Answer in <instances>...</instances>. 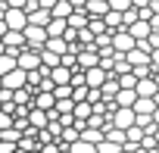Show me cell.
<instances>
[{"mask_svg": "<svg viewBox=\"0 0 159 153\" xmlns=\"http://www.w3.org/2000/svg\"><path fill=\"white\" fill-rule=\"evenodd\" d=\"M109 125H116V128H122V131H131V128L137 125V113H134V109H112V113H109Z\"/></svg>", "mask_w": 159, "mask_h": 153, "instance_id": "cell-1", "label": "cell"}, {"mask_svg": "<svg viewBox=\"0 0 159 153\" xmlns=\"http://www.w3.org/2000/svg\"><path fill=\"white\" fill-rule=\"evenodd\" d=\"M134 47H137V41H134V35H131V31H125V28H122V31H116V35H112V50H116V53L128 56Z\"/></svg>", "mask_w": 159, "mask_h": 153, "instance_id": "cell-2", "label": "cell"}, {"mask_svg": "<svg viewBox=\"0 0 159 153\" xmlns=\"http://www.w3.org/2000/svg\"><path fill=\"white\" fill-rule=\"evenodd\" d=\"M41 66H44V59H41V53H38V50H31V47H28V50H22V53H19V69H22V72H38Z\"/></svg>", "mask_w": 159, "mask_h": 153, "instance_id": "cell-3", "label": "cell"}, {"mask_svg": "<svg viewBox=\"0 0 159 153\" xmlns=\"http://www.w3.org/2000/svg\"><path fill=\"white\" fill-rule=\"evenodd\" d=\"M31 22H28V13L25 10H7V28L10 31H25Z\"/></svg>", "mask_w": 159, "mask_h": 153, "instance_id": "cell-4", "label": "cell"}, {"mask_svg": "<svg viewBox=\"0 0 159 153\" xmlns=\"http://www.w3.org/2000/svg\"><path fill=\"white\" fill-rule=\"evenodd\" d=\"M3 88L7 91H22V88H28V72H22V69H16V72H10L7 78H3Z\"/></svg>", "mask_w": 159, "mask_h": 153, "instance_id": "cell-5", "label": "cell"}, {"mask_svg": "<svg viewBox=\"0 0 159 153\" xmlns=\"http://www.w3.org/2000/svg\"><path fill=\"white\" fill-rule=\"evenodd\" d=\"M109 13H112L109 0H91V3H88V16L91 19H106Z\"/></svg>", "mask_w": 159, "mask_h": 153, "instance_id": "cell-6", "label": "cell"}, {"mask_svg": "<svg viewBox=\"0 0 159 153\" xmlns=\"http://www.w3.org/2000/svg\"><path fill=\"white\" fill-rule=\"evenodd\" d=\"M106 141L116 144V147H128V131H122L116 125H106Z\"/></svg>", "mask_w": 159, "mask_h": 153, "instance_id": "cell-7", "label": "cell"}, {"mask_svg": "<svg viewBox=\"0 0 159 153\" xmlns=\"http://www.w3.org/2000/svg\"><path fill=\"white\" fill-rule=\"evenodd\" d=\"M75 16V10H72V3H69V0H59V3L53 7V19H62V22H69Z\"/></svg>", "mask_w": 159, "mask_h": 153, "instance_id": "cell-8", "label": "cell"}, {"mask_svg": "<svg viewBox=\"0 0 159 153\" xmlns=\"http://www.w3.org/2000/svg\"><path fill=\"white\" fill-rule=\"evenodd\" d=\"M34 109H44V113L56 109V97H53V94H38V97H34Z\"/></svg>", "mask_w": 159, "mask_h": 153, "instance_id": "cell-9", "label": "cell"}, {"mask_svg": "<svg viewBox=\"0 0 159 153\" xmlns=\"http://www.w3.org/2000/svg\"><path fill=\"white\" fill-rule=\"evenodd\" d=\"M47 50H50V53H56V56H66V53H69V41H66V38H50Z\"/></svg>", "mask_w": 159, "mask_h": 153, "instance_id": "cell-10", "label": "cell"}, {"mask_svg": "<svg viewBox=\"0 0 159 153\" xmlns=\"http://www.w3.org/2000/svg\"><path fill=\"white\" fill-rule=\"evenodd\" d=\"M156 109H159V106H156V100H143V97H140V100H137V106H134V113H137V116H156Z\"/></svg>", "mask_w": 159, "mask_h": 153, "instance_id": "cell-11", "label": "cell"}, {"mask_svg": "<svg viewBox=\"0 0 159 153\" xmlns=\"http://www.w3.org/2000/svg\"><path fill=\"white\" fill-rule=\"evenodd\" d=\"M94 116V103H78L75 106V122H91Z\"/></svg>", "mask_w": 159, "mask_h": 153, "instance_id": "cell-12", "label": "cell"}, {"mask_svg": "<svg viewBox=\"0 0 159 153\" xmlns=\"http://www.w3.org/2000/svg\"><path fill=\"white\" fill-rule=\"evenodd\" d=\"M66 31H69V22H62V19H53L50 28H47L50 38H66Z\"/></svg>", "mask_w": 159, "mask_h": 153, "instance_id": "cell-13", "label": "cell"}, {"mask_svg": "<svg viewBox=\"0 0 159 153\" xmlns=\"http://www.w3.org/2000/svg\"><path fill=\"white\" fill-rule=\"evenodd\" d=\"M22 137H25V134H22V131H16V125H13V128H7V131H0V141H7V144H16V147L22 144Z\"/></svg>", "mask_w": 159, "mask_h": 153, "instance_id": "cell-14", "label": "cell"}, {"mask_svg": "<svg viewBox=\"0 0 159 153\" xmlns=\"http://www.w3.org/2000/svg\"><path fill=\"white\" fill-rule=\"evenodd\" d=\"M109 7H112L116 13H128V10L134 7V0H109Z\"/></svg>", "mask_w": 159, "mask_h": 153, "instance_id": "cell-15", "label": "cell"}, {"mask_svg": "<svg viewBox=\"0 0 159 153\" xmlns=\"http://www.w3.org/2000/svg\"><path fill=\"white\" fill-rule=\"evenodd\" d=\"M88 28H91V31H94V35H97V38H100V35H106V31H109V28H106V22H103V19H91V25H88Z\"/></svg>", "mask_w": 159, "mask_h": 153, "instance_id": "cell-16", "label": "cell"}, {"mask_svg": "<svg viewBox=\"0 0 159 153\" xmlns=\"http://www.w3.org/2000/svg\"><path fill=\"white\" fill-rule=\"evenodd\" d=\"M16 125V119L10 116V113H3V109H0V131H7V128H13Z\"/></svg>", "mask_w": 159, "mask_h": 153, "instance_id": "cell-17", "label": "cell"}, {"mask_svg": "<svg viewBox=\"0 0 159 153\" xmlns=\"http://www.w3.org/2000/svg\"><path fill=\"white\" fill-rule=\"evenodd\" d=\"M97 150H100V153H122L125 147H116V144H109V141H103V144H100Z\"/></svg>", "mask_w": 159, "mask_h": 153, "instance_id": "cell-18", "label": "cell"}, {"mask_svg": "<svg viewBox=\"0 0 159 153\" xmlns=\"http://www.w3.org/2000/svg\"><path fill=\"white\" fill-rule=\"evenodd\" d=\"M10 10H28V0H7Z\"/></svg>", "mask_w": 159, "mask_h": 153, "instance_id": "cell-19", "label": "cell"}, {"mask_svg": "<svg viewBox=\"0 0 159 153\" xmlns=\"http://www.w3.org/2000/svg\"><path fill=\"white\" fill-rule=\"evenodd\" d=\"M19 147L16 144H7V141H0V153H16Z\"/></svg>", "mask_w": 159, "mask_h": 153, "instance_id": "cell-20", "label": "cell"}, {"mask_svg": "<svg viewBox=\"0 0 159 153\" xmlns=\"http://www.w3.org/2000/svg\"><path fill=\"white\" fill-rule=\"evenodd\" d=\"M150 3H153V0H134V10H147Z\"/></svg>", "mask_w": 159, "mask_h": 153, "instance_id": "cell-21", "label": "cell"}, {"mask_svg": "<svg viewBox=\"0 0 159 153\" xmlns=\"http://www.w3.org/2000/svg\"><path fill=\"white\" fill-rule=\"evenodd\" d=\"M150 25H153V31H159V13L153 16V22H150Z\"/></svg>", "mask_w": 159, "mask_h": 153, "instance_id": "cell-22", "label": "cell"}, {"mask_svg": "<svg viewBox=\"0 0 159 153\" xmlns=\"http://www.w3.org/2000/svg\"><path fill=\"white\" fill-rule=\"evenodd\" d=\"M153 69H156V72H159V50H156V53H153Z\"/></svg>", "mask_w": 159, "mask_h": 153, "instance_id": "cell-23", "label": "cell"}, {"mask_svg": "<svg viewBox=\"0 0 159 153\" xmlns=\"http://www.w3.org/2000/svg\"><path fill=\"white\" fill-rule=\"evenodd\" d=\"M3 53H7V44H3V41H0V56H3Z\"/></svg>", "mask_w": 159, "mask_h": 153, "instance_id": "cell-24", "label": "cell"}, {"mask_svg": "<svg viewBox=\"0 0 159 153\" xmlns=\"http://www.w3.org/2000/svg\"><path fill=\"white\" fill-rule=\"evenodd\" d=\"M153 119H156V125H159V109H156V116H153Z\"/></svg>", "mask_w": 159, "mask_h": 153, "instance_id": "cell-25", "label": "cell"}, {"mask_svg": "<svg viewBox=\"0 0 159 153\" xmlns=\"http://www.w3.org/2000/svg\"><path fill=\"white\" fill-rule=\"evenodd\" d=\"M0 94H3V78H0Z\"/></svg>", "mask_w": 159, "mask_h": 153, "instance_id": "cell-26", "label": "cell"}, {"mask_svg": "<svg viewBox=\"0 0 159 153\" xmlns=\"http://www.w3.org/2000/svg\"><path fill=\"white\" fill-rule=\"evenodd\" d=\"M153 78H156V85H159V72H156V75H153Z\"/></svg>", "mask_w": 159, "mask_h": 153, "instance_id": "cell-27", "label": "cell"}, {"mask_svg": "<svg viewBox=\"0 0 159 153\" xmlns=\"http://www.w3.org/2000/svg\"><path fill=\"white\" fill-rule=\"evenodd\" d=\"M34 153H41V150H34Z\"/></svg>", "mask_w": 159, "mask_h": 153, "instance_id": "cell-28", "label": "cell"}]
</instances>
